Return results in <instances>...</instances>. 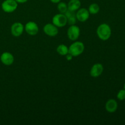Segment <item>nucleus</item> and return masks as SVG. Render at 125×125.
Wrapping results in <instances>:
<instances>
[{"instance_id":"nucleus-1","label":"nucleus","mask_w":125,"mask_h":125,"mask_svg":"<svg viewBox=\"0 0 125 125\" xmlns=\"http://www.w3.org/2000/svg\"><path fill=\"white\" fill-rule=\"evenodd\" d=\"M96 34L100 40L103 41L107 40L110 39L112 35V30L111 27L106 23H102L97 28Z\"/></svg>"},{"instance_id":"nucleus-2","label":"nucleus","mask_w":125,"mask_h":125,"mask_svg":"<svg viewBox=\"0 0 125 125\" xmlns=\"http://www.w3.org/2000/svg\"><path fill=\"white\" fill-rule=\"evenodd\" d=\"M85 50L84 44L80 41H74L68 47V52L73 57H78L83 53Z\"/></svg>"},{"instance_id":"nucleus-3","label":"nucleus","mask_w":125,"mask_h":125,"mask_svg":"<svg viewBox=\"0 0 125 125\" xmlns=\"http://www.w3.org/2000/svg\"><path fill=\"white\" fill-rule=\"evenodd\" d=\"M18 4L15 0H4L1 4V8L6 13H12L17 10Z\"/></svg>"},{"instance_id":"nucleus-4","label":"nucleus","mask_w":125,"mask_h":125,"mask_svg":"<svg viewBox=\"0 0 125 125\" xmlns=\"http://www.w3.org/2000/svg\"><path fill=\"white\" fill-rule=\"evenodd\" d=\"M81 30L78 26L76 24L70 26L67 30V36L68 38L72 41H76L78 39L80 35Z\"/></svg>"},{"instance_id":"nucleus-5","label":"nucleus","mask_w":125,"mask_h":125,"mask_svg":"<svg viewBox=\"0 0 125 125\" xmlns=\"http://www.w3.org/2000/svg\"><path fill=\"white\" fill-rule=\"evenodd\" d=\"M52 23L57 28H63L67 24V18L64 13H57L52 18Z\"/></svg>"},{"instance_id":"nucleus-6","label":"nucleus","mask_w":125,"mask_h":125,"mask_svg":"<svg viewBox=\"0 0 125 125\" xmlns=\"http://www.w3.org/2000/svg\"><path fill=\"white\" fill-rule=\"evenodd\" d=\"M24 31L29 35H35L39 32V26L35 22L30 21L27 22L24 25Z\"/></svg>"},{"instance_id":"nucleus-7","label":"nucleus","mask_w":125,"mask_h":125,"mask_svg":"<svg viewBox=\"0 0 125 125\" xmlns=\"http://www.w3.org/2000/svg\"><path fill=\"white\" fill-rule=\"evenodd\" d=\"M24 31V26L20 22H15L11 26L10 32L15 37H18L23 34Z\"/></svg>"},{"instance_id":"nucleus-8","label":"nucleus","mask_w":125,"mask_h":125,"mask_svg":"<svg viewBox=\"0 0 125 125\" xmlns=\"http://www.w3.org/2000/svg\"><path fill=\"white\" fill-rule=\"evenodd\" d=\"M43 32L46 35L49 37H56L59 33V29L57 26L52 23H47L43 26Z\"/></svg>"},{"instance_id":"nucleus-9","label":"nucleus","mask_w":125,"mask_h":125,"mask_svg":"<svg viewBox=\"0 0 125 125\" xmlns=\"http://www.w3.org/2000/svg\"><path fill=\"white\" fill-rule=\"evenodd\" d=\"M90 15L88 9L85 8H81L80 7L76 12V17L77 20L80 22L86 21L89 18Z\"/></svg>"},{"instance_id":"nucleus-10","label":"nucleus","mask_w":125,"mask_h":125,"mask_svg":"<svg viewBox=\"0 0 125 125\" xmlns=\"http://www.w3.org/2000/svg\"><path fill=\"white\" fill-rule=\"evenodd\" d=\"M0 61L5 65H11L14 62V56L9 52H4L0 56Z\"/></svg>"},{"instance_id":"nucleus-11","label":"nucleus","mask_w":125,"mask_h":125,"mask_svg":"<svg viewBox=\"0 0 125 125\" xmlns=\"http://www.w3.org/2000/svg\"><path fill=\"white\" fill-rule=\"evenodd\" d=\"M104 71V67L101 63H95L91 67L90 70V74L93 78H98L102 74Z\"/></svg>"},{"instance_id":"nucleus-12","label":"nucleus","mask_w":125,"mask_h":125,"mask_svg":"<svg viewBox=\"0 0 125 125\" xmlns=\"http://www.w3.org/2000/svg\"><path fill=\"white\" fill-rule=\"evenodd\" d=\"M118 108V103L114 99H109L105 104V109L109 113H114L116 112Z\"/></svg>"},{"instance_id":"nucleus-13","label":"nucleus","mask_w":125,"mask_h":125,"mask_svg":"<svg viewBox=\"0 0 125 125\" xmlns=\"http://www.w3.org/2000/svg\"><path fill=\"white\" fill-rule=\"evenodd\" d=\"M67 6L69 10L76 12L81 6V2L80 0H70Z\"/></svg>"},{"instance_id":"nucleus-14","label":"nucleus","mask_w":125,"mask_h":125,"mask_svg":"<svg viewBox=\"0 0 125 125\" xmlns=\"http://www.w3.org/2000/svg\"><path fill=\"white\" fill-rule=\"evenodd\" d=\"M64 14L65 15L67 18V23L68 24H69L70 25H73V24H76L77 20L76 17V12H73V11L68 10Z\"/></svg>"},{"instance_id":"nucleus-15","label":"nucleus","mask_w":125,"mask_h":125,"mask_svg":"<svg viewBox=\"0 0 125 125\" xmlns=\"http://www.w3.org/2000/svg\"><path fill=\"white\" fill-rule=\"evenodd\" d=\"M56 51L61 56H65L68 53V47L64 44H61L57 46Z\"/></svg>"},{"instance_id":"nucleus-16","label":"nucleus","mask_w":125,"mask_h":125,"mask_svg":"<svg viewBox=\"0 0 125 125\" xmlns=\"http://www.w3.org/2000/svg\"><path fill=\"white\" fill-rule=\"evenodd\" d=\"M90 14L92 15H96L98 13V12L100 10V7L98 4L96 3H92L89 6V9H88Z\"/></svg>"},{"instance_id":"nucleus-17","label":"nucleus","mask_w":125,"mask_h":125,"mask_svg":"<svg viewBox=\"0 0 125 125\" xmlns=\"http://www.w3.org/2000/svg\"><path fill=\"white\" fill-rule=\"evenodd\" d=\"M57 9L59 13H65L68 10L67 4L65 2H62V1L57 3Z\"/></svg>"},{"instance_id":"nucleus-18","label":"nucleus","mask_w":125,"mask_h":125,"mask_svg":"<svg viewBox=\"0 0 125 125\" xmlns=\"http://www.w3.org/2000/svg\"><path fill=\"white\" fill-rule=\"evenodd\" d=\"M117 98L120 101H123L125 100V90L124 89L119 90L117 95Z\"/></svg>"},{"instance_id":"nucleus-19","label":"nucleus","mask_w":125,"mask_h":125,"mask_svg":"<svg viewBox=\"0 0 125 125\" xmlns=\"http://www.w3.org/2000/svg\"><path fill=\"white\" fill-rule=\"evenodd\" d=\"M65 56L66 59H67L68 61H72V59H73V56H72V55L71 54H70L69 52H68V53L67 54V55H65Z\"/></svg>"},{"instance_id":"nucleus-20","label":"nucleus","mask_w":125,"mask_h":125,"mask_svg":"<svg viewBox=\"0 0 125 125\" xmlns=\"http://www.w3.org/2000/svg\"><path fill=\"white\" fill-rule=\"evenodd\" d=\"M15 1L18 4H23L26 2L28 0H15Z\"/></svg>"},{"instance_id":"nucleus-21","label":"nucleus","mask_w":125,"mask_h":125,"mask_svg":"<svg viewBox=\"0 0 125 125\" xmlns=\"http://www.w3.org/2000/svg\"><path fill=\"white\" fill-rule=\"evenodd\" d=\"M51 2L52 3H54V4H57L59 3V2H61V0H50Z\"/></svg>"},{"instance_id":"nucleus-22","label":"nucleus","mask_w":125,"mask_h":125,"mask_svg":"<svg viewBox=\"0 0 125 125\" xmlns=\"http://www.w3.org/2000/svg\"><path fill=\"white\" fill-rule=\"evenodd\" d=\"M123 87H124V89L125 90V84H124V86H123Z\"/></svg>"}]
</instances>
